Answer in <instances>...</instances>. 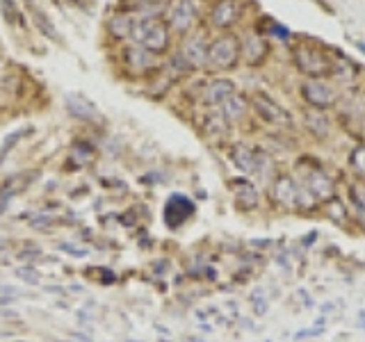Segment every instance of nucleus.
Returning <instances> with one entry per match:
<instances>
[{
  "label": "nucleus",
  "instance_id": "nucleus-12",
  "mask_svg": "<svg viewBox=\"0 0 365 342\" xmlns=\"http://www.w3.org/2000/svg\"><path fill=\"white\" fill-rule=\"evenodd\" d=\"M192 212H194V203L187 197H182V194H174V197H169L165 205V222L171 228H178L182 222L190 219Z\"/></svg>",
  "mask_w": 365,
  "mask_h": 342
},
{
  "label": "nucleus",
  "instance_id": "nucleus-15",
  "mask_svg": "<svg viewBox=\"0 0 365 342\" xmlns=\"http://www.w3.org/2000/svg\"><path fill=\"white\" fill-rule=\"evenodd\" d=\"M306 119V128L311 130L317 140H324V137H329L331 133V119L327 117V114L322 110H308L304 114Z\"/></svg>",
  "mask_w": 365,
  "mask_h": 342
},
{
  "label": "nucleus",
  "instance_id": "nucleus-3",
  "mask_svg": "<svg viewBox=\"0 0 365 342\" xmlns=\"http://www.w3.org/2000/svg\"><path fill=\"white\" fill-rule=\"evenodd\" d=\"M240 62V39L235 34H222L208 43V57L205 66L210 71H228Z\"/></svg>",
  "mask_w": 365,
  "mask_h": 342
},
{
  "label": "nucleus",
  "instance_id": "nucleus-8",
  "mask_svg": "<svg viewBox=\"0 0 365 342\" xmlns=\"http://www.w3.org/2000/svg\"><path fill=\"white\" fill-rule=\"evenodd\" d=\"M233 162L237 169H242L245 174H265V169L272 167L269 162V155H265L258 148H251V146H245V144H235L233 146Z\"/></svg>",
  "mask_w": 365,
  "mask_h": 342
},
{
  "label": "nucleus",
  "instance_id": "nucleus-4",
  "mask_svg": "<svg viewBox=\"0 0 365 342\" xmlns=\"http://www.w3.org/2000/svg\"><path fill=\"white\" fill-rule=\"evenodd\" d=\"M308 190H302L297 185V180L292 176H277L272 182V199L277 201L281 208L294 210V208H313L315 201H308Z\"/></svg>",
  "mask_w": 365,
  "mask_h": 342
},
{
  "label": "nucleus",
  "instance_id": "nucleus-26",
  "mask_svg": "<svg viewBox=\"0 0 365 342\" xmlns=\"http://www.w3.org/2000/svg\"><path fill=\"white\" fill-rule=\"evenodd\" d=\"M60 249H64L66 254L78 256V258H85V256H89V249H85V247H76V244H68V242L60 244Z\"/></svg>",
  "mask_w": 365,
  "mask_h": 342
},
{
  "label": "nucleus",
  "instance_id": "nucleus-2",
  "mask_svg": "<svg viewBox=\"0 0 365 342\" xmlns=\"http://www.w3.org/2000/svg\"><path fill=\"white\" fill-rule=\"evenodd\" d=\"M130 37L140 43L144 51L160 55V53H165L169 46V26L158 16H146L135 23Z\"/></svg>",
  "mask_w": 365,
  "mask_h": 342
},
{
  "label": "nucleus",
  "instance_id": "nucleus-10",
  "mask_svg": "<svg viewBox=\"0 0 365 342\" xmlns=\"http://www.w3.org/2000/svg\"><path fill=\"white\" fill-rule=\"evenodd\" d=\"M240 55L245 57V62L249 66H262L269 55V43L258 32H249L242 39V43H240Z\"/></svg>",
  "mask_w": 365,
  "mask_h": 342
},
{
  "label": "nucleus",
  "instance_id": "nucleus-24",
  "mask_svg": "<svg viewBox=\"0 0 365 342\" xmlns=\"http://www.w3.org/2000/svg\"><path fill=\"white\" fill-rule=\"evenodd\" d=\"M34 19H37V26H39V28H43V32L48 34L51 39H57V37H55V28H53V23H51L48 19H46L43 11H34Z\"/></svg>",
  "mask_w": 365,
  "mask_h": 342
},
{
  "label": "nucleus",
  "instance_id": "nucleus-20",
  "mask_svg": "<svg viewBox=\"0 0 365 342\" xmlns=\"http://www.w3.org/2000/svg\"><path fill=\"white\" fill-rule=\"evenodd\" d=\"M26 185H28V180H21V176H14V178H11V180L7 182V185L0 187V210H3L5 205L9 203V199L14 197V194H16L19 190L26 187Z\"/></svg>",
  "mask_w": 365,
  "mask_h": 342
},
{
  "label": "nucleus",
  "instance_id": "nucleus-9",
  "mask_svg": "<svg viewBox=\"0 0 365 342\" xmlns=\"http://www.w3.org/2000/svg\"><path fill=\"white\" fill-rule=\"evenodd\" d=\"M197 21V3L194 0H171L167 9V26L176 32H187Z\"/></svg>",
  "mask_w": 365,
  "mask_h": 342
},
{
  "label": "nucleus",
  "instance_id": "nucleus-14",
  "mask_svg": "<svg viewBox=\"0 0 365 342\" xmlns=\"http://www.w3.org/2000/svg\"><path fill=\"white\" fill-rule=\"evenodd\" d=\"M235 94V85L231 83V80H212V83L205 87V103L208 105H222V103Z\"/></svg>",
  "mask_w": 365,
  "mask_h": 342
},
{
  "label": "nucleus",
  "instance_id": "nucleus-29",
  "mask_svg": "<svg viewBox=\"0 0 365 342\" xmlns=\"http://www.w3.org/2000/svg\"><path fill=\"white\" fill-rule=\"evenodd\" d=\"M356 46H359V51H363V53H365V43H363V41H356Z\"/></svg>",
  "mask_w": 365,
  "mask_h": 342
},
{
  "label": "nucleus",
  "instance_id": "nucleus-1",
  "mask_svg": "<svg viewBox=\"0 0 365 342\" xmlns=\"http://www.w3.org/2000/svg\"><path fill=\"white\" fill-rule=\"evenodd\" d=\"M292 60H294V66L311 80H324L329 76H334L336 62L331 60L322 48H317V46H311L306 41L297 43L292 48Z\"/></svg>",
  "mask_w": 365,
  "mask_h": 342
},
{
  "label": "nucleus",
  "instance_id": "nucleus-11",
  "mask_svg": "<svg viewBox=\"0 0 365 342\" xmlns=\"http://www.w3.org/2000/svg\"><path fill=\"white\" fill-rule=\"evenodd\" d=\"M242 19V5L237 0H217L210 9V21L217 28H233L235 23Z\"/></svg>",
  "mask_w": 365,
  "mask_h": 342
},
{
  "label": "nucleus",
  "instance_id": "nucleus-21",
  "mask_svg": "<svg viewBox=\"0 0 365 342\" xmlns=\"http://www.w3.org/2000/svg\"><path fill=\"white\" fill-rule=\"evenodd\" d=\"M249 304H251V308H254V313H256L258 317L267 315V311H269L267 294H265V290H262V288H254V290H251V294H249Z\"/></svg>",
  "mask_w": 365,
  "mask_h": 342
},
{
  "label": "nucleus",
  "instance_id": "nucleus-30",
  "mask_svg": "<svg viewBox=\"0 0 365 342\" xmlns=\"http://www.w3.org/2000/svg\"><path fill=\"white\" fill-rule=\"evenodd\" d=\"M137 3H151V0H137Z\"/></svg>",
  "mask_w": 365,
  "mask_h": 342
},
{
  "label": "nucleus",
  "instance_id": "nucleus-19",
  "mask_svg": "<svg viewBox=\"0 0 365 342\" xmlns=\"http://www.w3.org/2000/svg\"><path fill=\"white\" fill-rule=\"evenodd\" d=\"M125 57H128V62H130L133 68H148V66L153 64V53L144 51L142 46H135V48H128Z\"/></svg>",
  "mask_w": 365,
  "mask_h": 342
},
{
  "label": "nucleus",
  "instance_id": "nucleus-25",
  "mask_svg": "<svg viewBox=\"0 0 365 342\" xmlns=\"http://www.w3.org/2000/svg\"><path fill=\"white\" fill-rule=\"evenodd\" d=\"M351 197H354V203L361 205L365 210V182H359V185L351 187Z\"/></svg>",
  "mask_w": 365,
  "mask_h": 342
},
{
  "label": "nucleus",
  "instance_id": "nucleus-18",
  "mask_svg": "<svg viewBox=\"0 0 365 342\" xmlns=\"http://www.w3.org/2000/svg\"><path fill=\"white\" fill-rule=\"evenodd\" d=\"M233 187H235V199H237L240 208H245V210L256 208V205H258V192H256L254 185H251V182L240 180V182H235Z\"/></svg>",
  "mask_w": 365,
  "mask_h": 342
},
{
  "label": "nucleus",
  "instance_id": "nucleus-23",
  "mask_svg": "<svg viewBox=\"0 0 365 342\" xmlns=\"http://www.w3.org/2000/svg\"><path fill=\"white\" fill-rule=\"evenodd\" d=\"M351 167L365 182V146H359V148H354V151H351Z\"/></svg>",
  "mask_w": 365,
  "mask_h": 342
},
{
  "label": "nucleus",
  "instance_id": "nucleus-7",
  "mask_svg": "<svg viewBox=\"0 0 365 342\" xmlns=\"http://www.w3.org/2000/svg\"><path fill=\"white\" fill-rule=\"evenodd\" d=\"M302 96L313 110H322V112L334 108L338 100V94L329 83H324V80H311V78L302 85Z\"/></svg>",
  "mask_w": 365,
  "mask_h": 342
},
{
  "label": "nucleus",
  "instance_id": "nucleus-17",
  "mask_svg": "<svg viewBox=\"0 0 365 342\" xmlns=\"http://www.w3.org/2000/svg\"><path fill=\"white\" fill-rule=\"evenodd\" d=\"M220 108H222V114H224L226 121H237L247 114L249 103L242 94H233V96H228Z\"/></svg>",
  "mask_w": 365,
  "mask_h": 342
},
{
  "label": "nucleus",
  "instance_id": "nucleus-28",
  "mask_svg": "<svg viewBox=\"0 0 365 342\" xmlns=\"http://www.w3.org/2000/svg\"><path fill=\"white\" fill-rule=\"evenodd\" d=\"M272 30H274V34H277V37H281V39H288V37H290L288 28L279 26V23H272Z\"/></svg>",
  "mask_w": 365,
  "mask_h": 342
},
{
  "label": "nucleus",
  "instance_id": "nucleus-27",
  "mask_svg": "<svg viewBox=\"0 0 365 342\" xmlns=\"http://www.w3.org/2000/svg\"><path fill=\"white\" fill-rule=\"evenodd\" d=\"M23 133H26V130H19V133H14V135H9V137H7V140H5V144H3V148H0V160H3V157L7 155V151H9L11 146L16 144V140H19V137H23Z\"/></svg>",
  "mask_w": 365,
  "mask_h": 342
},
{
  "label": "nucleus",
  "instance_id": "nucleus-16",
  "mask_svg": "<svg viewBox=\"0 0 365 342\" xmlns=\"http://www.w3.org/2000/svg\"><path fill=\"white\" fill-rule=\"evenodd\" d=\"M66 108L71 114H76L78 119H96L98 112H96V105H91V103L80 96V94H68L66 96Z\"/></svg>",
  "mask_w": 365,
  "mask_h": 342
},
{
  "label": "nucleus",
  "instance_id": "nucleus-5",
  "mask_svg": "<svg viewBox=\"0 0 365 342\" xmlns=\"http://www.w3.org/2000/svg\"><path fill=\"white\" fill-rule=\"evenodd\" d=\"M299 171H302V176H304V185L306 190L313 194V197L317 201H331L336 197V185H334V180L329 178L327 171L311 162V160H304V162H299Z\"/></svg>",
  "mask_w": 365,
  "mask_h": 342
},
{
  "label": "nucleus",
  "instance_id": "nucleus-6",
  "mask_svg": "<svg viewBox=\"0 0 365 342\" xmlns=\"http://www.w3.org/2000/svg\"><path fill=\"white\" fill-rule=\"evenodd\" d=\"M251 105H254L256 114L265 123H272V125H292L290 112L283 110L277 100L269 98L267 94H262V91H256V94H251Z\"/></svg>",
  "mask_w": 365,
  "mask_h": 342
},
{
  "label": "nucleus",
  "instance_id": "nucleus-13",
  "mask_svg": "<svg viewBox=\"0 0 365 342\" xmlns=\"http://www.w3.org/2000/svg\"><path fill=\"white\" fill-rule=\"evenodd\" d=\"M180 57L185 60L190 68H203L205 57H208V43H205L201 34H192V37H187L185 43H182Z\"/></svg>",
  "mask_w": 365,
  "mask_h": 342
},
{
  "label": "nucleus",
  "instance_id": "nucleus-22",
  "mask_svg": "<svg viewBox=\"0 0 365 342\" xmlns=\"http://www.w3.org/2000/svg\"><path fill=\"white\" fill-rule=\"evenodd\" d=\"M112 30L114 34H119V37H125V34H133V26H135V21L130 16H117L112 23Z\"/></svg>",
  "mask_w": 365,
  "mask_h": 342
}]
</instances>
